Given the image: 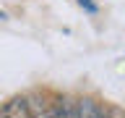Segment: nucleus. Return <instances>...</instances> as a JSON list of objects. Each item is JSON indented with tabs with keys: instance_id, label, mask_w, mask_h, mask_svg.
Returning a JSON list of instances; mask_svg holds the SVG:
<instances>
[{
	"instance_id": "obj_1",
	"label": "nucleus",
	"mask_w": 125,
	"mask_h": 118,
	"mask_svg": "<svg viewBox=\"0 0 125 118\" xmlns=\"http://www.w3.org/2000/svg\"><path fill=\"white\" fill-rule=\"evenodd\" d=\"M26 100H29V108H31V116L34 118H62L57 100L50 102L44 94H29Z\"/></svg>"
},
{
	"instance_id": "obj_2",
	"label": "nucleus",
	"mask_w": 125,
	"mask_h": 118,
	"mask_svg": "<svg viewBox=\"0 0 125 118\" xmlns=\"http://www.w3.org/2000/svg\"><path fill=\"white\" fill-rule=\"evenodd\" d=\"M0 118H34L26 97H13L0 108Z\"/></svg>"
},
{
	"instance_id": "obj_3",
	"label": "nucleus",
	"mask_w": 125,
	"mask_h": 118,
	"mask_svg": "<svg viewBox=\"0 0 125 118\" xmlns=\"http://www.w3.org/2000/svg\"><path fill=\"white\" fill-rule=\"evenodd\" d=\"M78 118H109V113L102 108L91 97H81L78 100Z\"/></svg>"
},
{
	"instance_id": "obj_4",
	"label": "nucleus",
	"mask_w": 125,
	"mask_h": 118,
	"mask_svg": "<svg viewBox=\"0 0 125 118\" xmlns=\"http://www.w3.org/2000/svg\"><path fill=\"white\" fill-rule=\"evenodd\" d=\"M57 105L62 118H78V102H73L70 97H57Z\"/></svg>"
},
{
	"instance_id": "obj_5",
	"label": "nucleus",
	"mask_w": 125,
	"mask_h": 118,
	"mask_svg": "<svg viewBox=\"0 0 125 118\" xmlns=\"http://www.w3.org/2000/svg\"><path fill=\"white\" fill-rule=\"evenodd\" d=\"M78 5H83L89 13H96V3H91V0H78Z\"/></svg>"
},
{
	"instance_id": "obj_6",
	"label": "nucleus",
	"mask_w": 125,
	"mask_h": 118,
	"mask_svg": "<svg viewBox=\"0 0 125 118\" xmlns=\"http://www.w3.org/2000/svg\"><path fill=\"white\" fill-rule=\"evenodd\" d=\"M0 18H5V13H3V11H0Z\"/></svg>"
}]
</instances>
